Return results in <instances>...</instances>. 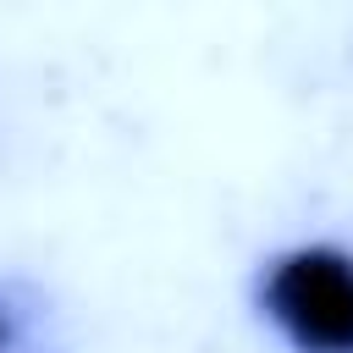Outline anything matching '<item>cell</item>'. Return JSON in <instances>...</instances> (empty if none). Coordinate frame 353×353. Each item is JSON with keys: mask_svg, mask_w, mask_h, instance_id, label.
<instances>
[{"mask_svg": "<svg viewBox=\"0 0 353 353\" xmlns=\"http://www.w3.org/2000/svg\"><path fill=\"white\" fill-rule=\"evenodd\" d=\"M248 303L287 353H353V248L298 237L254 265Z\"/></svg>", "mask_w": 353, "mask_h": 353, "instance_id": "cell-1", "label": "cell"}, {"mask_svg": "<svg viewBox=\"0 0 353 353\" xmlns=\"http://www.w3.org/2000/svg\"><path fill=\"white\" fill-rule=\"evenodd\" d=\"M11 347H17V320H11V309L0 298V353H11Z\"/></svg>", "mask_w": 353, "mask_h": 353, "instance_id": "cell-2", "label": "cell"}]
</instances>
